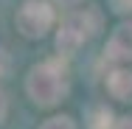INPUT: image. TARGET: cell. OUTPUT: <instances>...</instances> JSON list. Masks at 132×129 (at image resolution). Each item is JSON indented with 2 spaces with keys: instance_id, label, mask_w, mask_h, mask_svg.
<instances>
[{
  "instance_id": "1",
  "label": "cell",
  "mask_w": 132,
  "mask_h": 129,
  "mask_svg": "<svg viewBox=\"0 0 132 129\" xmlns=\"http://www.w3.org/2000/svg\"><path fill=\"white\" fill-rule=\"evenodd\" d=\"M26 90L34 98V104L39 107H53L65 98L68 93V70L62 67V62L48 59L31 67V73L26 79Z\"/></svg>"
},
{
  "instance_id": "2",
  "label": "cell",
  "mask_w": 132,
  "mask_h": 129,
  "mask_svg": "<svg viewBox=\"0 0 132 129\" xmlns=\"http://www.w3.org/2000/svg\"><path fill=\"white\" fill-rule=\"evenodd\" d=\"M98 25H101V17H98V11H93V8L68 14L65 23H62V28H59V34H56V48L62 53H76L81 45L98 31Z\"/></svg>"
},
{
  "instance_id": "3",
  "label": "cell",
  "mask_w": 132,
  "mask_h": 129,
  "mask_svg": "<svg viewBox=\"0 0 132 129\" xmlns=\"http://www.w3.org/2000/svg\"><path fill=\"white\" fill-rule=\"evenodd\" d=\"M17 31L28 37V39H42L53 25V8L45 0H26L20 8H17Z\"/></svg>"
},
{
  "instance_id": "4",
  "label": "cell",
  "mask_w": 132,
  "mask_h": 129,
  "mask_svg": "<svg viewBox=\"0 0 132 129\" xmlns=\"http://www.w3.org/2000/svg\"><path fill=\"white\" fill-rule=\"evenodd\" d=\"M107 56L110 59H121V62L132 59V23H121L112 31V37L107 42Z\"/></svg>"
},
{
  "instance_id": "5",
  "label": "cell",
  "mask_w": 132,
  "mask_h": 129,
  "mask_svg": "<svg viewBox=\"0 0 132 129\" xmlns=\"http://www.w3.org/2000/svg\"><path fill=\"white\" fill-rule=\"evenodd\" d=\"M107 90L118 101H132V70L129 67H115L107 76Z\"/></svg>"
},
{
  "instance_id": "6",
  "label": "cell",
  "mask_w": 132,
  "mask_h": 129,
  "mask_svg": "<svg viewBox=\"0 0 132 129\" xmlns=\"http://www.w3.org/2000/svg\"><path fill=\"white\" fill-rule=\"evenodd\" d=\"M110 121H112L110 109L98 107V109H93V118H90V129H110Z\"/></svg>"
},
{
  "instance_id": "7",
  "label": "cell",
  "mask_w": 132,
  "mask_h": 129,
  "mask_svg": "<svg viewBox=\"0 0 132 129\" xmlns=\"http://www.w3.org/2000/svg\"><path fill=\"white\" fill-rule=\"evenodd\" d=\"M39 129H76V126H73V121H70L68 115H56L51 121H45Z\"/></svg>"
},
{
  "instance_id": "8",
  "label": "cell",
  "mask_w": 132,
  "mask_h": 129,
  "mask_svg": "<svg viewBox=\"0 0 132 129\" xmlns=\"http://www.w3.org/2000/svg\"><path fill=\"white\" fill-rule=\"evenodd\" d=\"M110 6H112V11H118V14L132 11V0H110Z\"/></svg>"
},
{
  "instance_id": "9",
  "label": "cell",
  "mask_w": 132,
  "mask_h": 129,
  "mask_svg": "<svg viewBox=\"0 0 132 129\" xmlns=\"http://www.w3.org/2000/svg\"><path fill=\"white\" fill-rule=\"evenodd\" d=\"M6 73H9V56L0 51V76H6Z\"/></svg>"
},
{
  "instance_id": "10",
  "label": "cell",
  "mask_w": 132,
  "mask_h": 129,
  "mask_svg": "<svg viewBox=\"0 0 132 129\" xmlns=\"http://www.w3.org/2000/svg\"><path fill=\"white\" fill-rule=\"evenodd\" d=\"M6 109H9V104H6V96L0 93V124H3V118H6Z\"/></svg>"
},
{
  "instance_id": "11",
  "label": "cell",
  "mask_w": 132,
  "mask_h": 129,
  "mask_svg": "<svg viewBox=\"0 0 132 129\" xmlns=\"http://www.w3.org/2000/svg\"><path fill=\"white\" fill-rule=\"evenodd\" d=\"M115 129H132V118H121V121H118V126Z\"/></svg>"
},
{
  "instance_id": "12",
  "label": "cell",
  "mask_w": 132,
  "mask_h": 129,
  "mask_svg": "<svg viewBox=\"0 0 132 129\" xmlns=\"http://www.w3.org/2000/svg\"><path fill=\"white\" fill-rule=\"evenodd\" d=\"M56 3H62V6H79L81 0H56Z\"/></svg>"
}]
</instances>
